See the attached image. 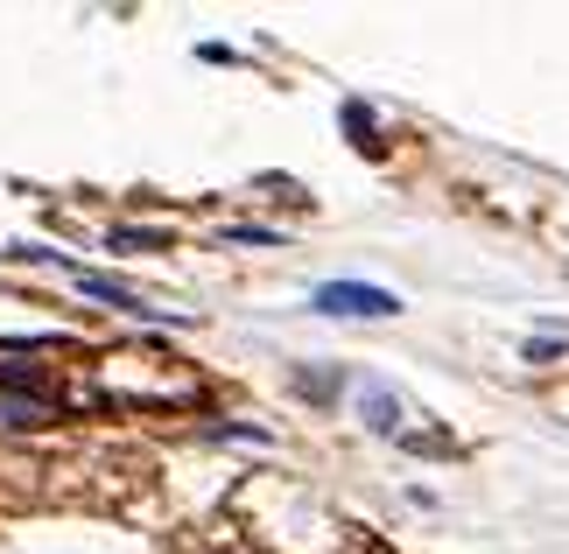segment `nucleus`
<instances>
[{"label":"nucleus","mask_w":569,"mask_h":554,"mask_svg":"<svg viewBox=\"0 0 569 554\" xmlns=\"http://www.w3.org/2000/svg\"><path fill=\"white\" fill-rule=\"evenodd\" d=\"M317 309H323V316H401V295L366 288V281H323L317 288Z\"/></svg>","instance_id":"1"},{"label":"nucleus","mask_w":569,"mask_h":554,"mask_svg":"<svg viewBox=\"0 0 569 554\" xmlns=\"http://www.w3.org/2000/svg\"><path fill=\"white\" fill-rule=\"evenodd\" d=\"M359 407H366V429H380V435H401V401L380 386V380H366L359 386Z\"/></svg>","instance_id":"2"},{"label":"nucleus","mask_w":569,"mask_h":554,"mask_svg":"<svg viewBox=\"0 0 569 554\" xmlns=\"http://www.w3.org/2000/svg\"><path fill=\"white\" fill-rule=\"evenodd\" d=\"M78 288H84L92 302H113V309H141V295H134L127 281H113V274H84V268H78Z\"/></svg>","instance_id":"3"},{"label":"nucleus","mask_w":569,"mask_h":554,"mask_svg":"<svg viewBox=\"0 0 569 554\" xmlns=\"http://www.w3.org/2000/svg\"><path fill=\"white\" fill-rule=\"evenodd\" d=\"M0 421H8V429H42V421H50V401H21V393H8V401H0Z\"/></svg>","instance_id":"4"},{"label":"nucleus","mask_w":569,"mask_h":554,"mask_svg":"<svg viewBox=\"0 0 569 554\" xmlns=\"http://www.w3.org/2000/svg\"><path fill=\"white\" fill-rule=\"evenodd\" d=\"M345 127L359 134V148H380V141H373V113H366V105H345Z\"/></svg>","instance_id":"5"}]
</instances>
